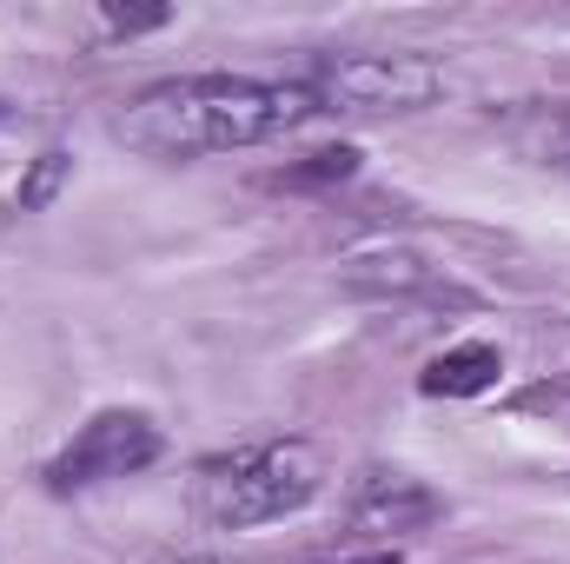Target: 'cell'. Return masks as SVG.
I'll return each mask as SVG.
<instances>
[{
  "label": "cell",
  "mask_w": 570,
  "mask_h": 564,
  "mask_svg": "<svg viewBox=\"0 0 570 564\" xmlns=\"http://www.w3.org/2000/svg\"><path fill=\"white\" fill-rule=\"evenodd\" d=\"M438 518V492H425L405 471H372L352 498V525L358 532H425Z\"/></svg>",
  "instance_id": "5"
},
{
  "label": "cell",
  "mask_w": 570,
  "mask_h": 564,
  "mask_svg": "<svg viewBox=\"0 0 570 564\" xmlns=\"http://www.w3.org/2000/svg\"><path fill=\"white\" fill-rule=\"evenodd\" d=\"M153 27H166V7H114L107 13V33H153Z\"/></svg>",
  "instance_id": "10"
},
{
  "label": "cell",
  "mask_w": 570,
  "mask_h": 564,
  "mask_svg": "<svg viewBox=\"0 0 570 564\" xmlns=\"http://www.w3.org/2000/svg\"><path fill=\"white\" fill-rule=\"evenodd\" d=\"M67 173H73V159H67V153H40V159L27 166V179H20V206H27V213H47V206L60 200Z\"/></svg>",
  "instance_id": "8"
},
{
  "label": "cell",
  "mask_w": 570,
  "mask_h": 564,
  "mask_svg": "<svg viewBox=\"0 0 570 564\" xmlns=\"http://www.w3.org/2000/svg\"><path fill=\"white\" fill-rule=\"evenodd\" d=\"M345 280L358 292H419V285H431V266L405 246H385V253H358L345 266Z\"/></svg>",
  "instance_id": "7"
},
{
  "label": "cell",
  "mask_w": 570,
  "mask_h": 564,
  "mask_svg": "<svg viewBox=\"0 0 570 564\" xmlns=\"http://www.w3.org/2000/svg\"><path fill=\"white\" fill-rule=\"evenodd\" d=\"M305 94L332 114H419L444 94V67L431 54H332Z\"/></svg>",
  "instance_id": "3"
},
{
  "label": "cell",
  "mask_w": 570,
  "mask_h": 564,
  "mask_svg": "<svg viewBox=\"0 0 570 564\" xmlns=\"http://www.w3.org/2000/svg\"><path fill=\"white\" fill-rule=\"evenodd\" d=\"M352 166H358V153H352V146H325V153H312L305 166H292V173H285V186H312V179H345Z\"/></svg>",
  "instance_id": "9"
},
{
  "label": "cell",
  "mask_w": 570,
  "mask_h": 564,
  "mask_svg": "<svg viewBox=\"0 0 570 564\" xmlns=\"http://www.w3.org/2000/svg\"><path fill=\"white\" fill-rule=\"evenodd\" d=\"M345 564H399V552H365V558H345Z\"/></svg>",
  "instance_id": "11"
},
{
  "label": "cell",
  "mask_w": 570,
  "mask_h": 564,
  "mask_svg": "<svg viewBox=\"0 0 570 564\" xmlns=\"http://www.w3.org/2000/svg\"><path fill=\"white\" fill-rule=\"evenodd\" d=\"M318 478H325V458L312 438H266V445H246V451L206 465V512L226 532L273 525V518H292L312 505Z\"/></svg>",
  "instance_id": "2"
},
{
  "label": "cell",
  "mask_w": 570,
  "mask_h": 564,
  "mask_svg": "<svg viewBox=\"0 0 570 564\" xmlns=\"http://www.w3.org/2000/svg\"><path fill=\"white\" fill-rule=\"evenodd\" d=\"M312 107L305 80H239V74H186L134 94L114 114V134L146 159H199L233 146H266L292 134Z\"/></svg>",
  "instance_id": "1"
},
{
  "label": "cell",
  "mask_w": 570,
  "mask_h": 564,
  "mask_svg": "<svg viewBox=\"0 0 570 564\" xmlns=\"http://www.w3.org/2000/svg\"><path fill=\"white\" fill-rule=\"evenodd\" d=\"M179 564H226V558H179Z\"/></svg>",
  "instance_id": "12"
},
{
  "label": "cell",
  "mask_w": 570,
  "mask_h": 564,
  "mask_svg": "<svg viewBox=\"0 0 570 564\" xmlns=\"http://www.w3.org/2000/svg\"><path fill=\"white\" fill-rule=\"evenodd\" d=\"M498 379H504V352H498V346H484V339H471V346L438 352L419 386H425L431 399H478V392H491Z\"/></svg>",
  "instance_id": "6"
},
{
  "label": "cell",
  "mask_w": 570,
  "mask_h": 564,
  "mask_svg": "<svg viewBox=\"0 0 570 564\" xmlns=\"http://www.w3.org/2000/svg\"><path fill=\"white\" fill-rule=\"evenodd\" d=\"M159 425L146 412H94L53 458H47V485L53 492H87V485H107V478H134L159 458Z\"/></svg>",
  "instance_id": "4"
}]
</instances>
